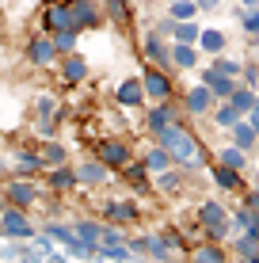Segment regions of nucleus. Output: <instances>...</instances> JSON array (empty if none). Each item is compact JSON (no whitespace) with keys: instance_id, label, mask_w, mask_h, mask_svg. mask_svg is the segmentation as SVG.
<instances>
[{"instance_id":"f257e3e1","label":"nucleus","mask_w":259,"mask_h":263,"mask_svg":"<svg viewBox=\"0 0 259 263\" xmlns=\"http://www.w3.org/2000/svg\"><path fill=\"white\" fill-rule=\"evenodd\" d=\"M160 145H164L168 153H172V160H198L194 157V141H191V134L187 130H180V126H168L164 134H160Z\"/></svg>"},{"instance_id":"f03ea898","label":"nucleus","mask_w":259,"mask_h":263,"mask_svg":"<svg viewBox=\"0 0 259 263\" xmlns=\"http://www.w3.org/2000/svg\"><path fill=\"white\" fill-rule=\"evenodd\" d=\"M99 160H103V164L107 168H126L130 164V149H126V145H122V141H103L99 145Z\"/></svg>"},{"instance_id":"7ed1b4c3","label":"nucleus","mask_w":259,"mask_h":263,"mask_svg":"<svg viewBox=\"0 0 259 263\" xmlns=\"http://www.w3.org/2000/svg\"><path fill=\"white\" fill-rule=\"evenodd\" d=\"M46 31H76V23H73V8L69 4H53L50 12H46Z\"/></svg>"},{"instance_id":"20e7f679","label":"nucleus","mask_w":259,"mask_h":263,"mask_svg":"<svg viewBox=\"0 0 259 263\" xmlns=\"http://www.w3.org/2000/svg\"><path fill=\"white\" fill-rule=\"evenodd\" d=\"M0 233H8V237H31V221L19 210H4L0 214Z\"/></svg>"},{"instance_id":"39448f33","label":"nucleus","mask_w":259,"mask_h":263,"mask_svg":"<svg viewBox=\"0 0 259 263\" xmlns=\"http://www.w3.org/2000/svg\"><path fill=\"white\" fill-rule=\"evenodd\" d=\"M69 8H73L76 31H80V27H95V23H99V8H95L92 0H69Z\"/></svg>"},{"instance_id":"423d86ee","label":"nucleus","mask_w":259,"mask_h":263,"mask_svg":"<svg viewBox=\"0 0 259 263\" xmlns=\"http://www.w3.org/2000/svg\"><path fill=\"white\" fill-rule=\"evenodd\" d=\"M198 217H202V225H206L210 233H225V225H229V217H225V210H221L217 202H202V210H198Z\"/></svg>"},{"instance_id":"0eeeda50","label":"nucleus","mask_w":259,"mask_h":263,"mask_svg":"<svg viewBox=\"0 0 259 263\" xmlns=\"http://www.w3.org/2000/svg\"><path fill=\"white\" fill-rule=\"evenodd\" d=\"M141 88H145V92L153 96V99H168V96H172V84H168V77H164V72H156V69H149V72H145Z\"/></svg>"},{"instance_id":"6e6552de","label":"nucleus","mask_w":259,"mask_h":263,"mask_svg":"<svg viewBox=\"0 0 259 263\" xmlns=\"http://www.w3.org/2000/svg\"><path fill=\"white\" fill-rule=\"evenodd\" d=\"M114 99H118L122 107H137L141 99H145V88H141V80H122L118 92H114Z\"/></svg>"},{"instance_id":"1a4fd4ad","label":"nucleus","mask_w":259,"mask_h":263,"mask_svg":"<svg viewBox=\"0 0 259 263\" xmlns=\"http://www.w3.org/2000/svg\"><path fill=\"white\" fill-rule=\"evenodd\" d=\"M103 179H107V164H103V160H88V164H80L76 168V183H103Z\"/></svg>"},{"instance_id":"9d476101","label":"nucleus","mask_w":259,"mask_h":263,"mask_svg":"<svg viewBox=\"0 0 259 263\" xmlns=\"http://www.w3.org/2000/svg\"><path fill=\"white\" fill-rule=\"evenodd\" d=\"M27 53H31L34 65H50L53 53H57V46H53V39H34L31 46H27Z\"/></svg>"},{"instance_id":"9b49d317","label":"nucleus","mask_w":259,"mask_h":263,"mask_svg":"<svg viewBox=\"0 0 259 263\" xmlns=\"http://www.w3.org/2000/svg\"><path fill=\"white\" fill-rule=\"evenodd\" d=\"M206 88H210V96H233L236 92L233 77H221V72H213V69H206Z\"/></svg>"},{"instance_id":"f8f14e48","label":"nucleus","mask_w":259,"mask_h":263,"mask_svg":"<svg viewBox=\"0 0 259 263\" xmlns=\"http://www.w3.org/2000/svg\"><path fill=\"white\" fill-rule=\"evenodd\" d=\"M210 88L206 84H202V88H191V92H187V111H194V115H202V111H206V107H210Z\"/></svg>"},{"instance_id":"ddd939ff","label":"nucleus","mask_w":259,"mask_h":263,"mask_svg":"<svg viewBox=\"0 0 259 263\" xmlns=\"http://www.w3.org/2000/svg\"><path fill=\"white\" fill-rule=\"evenodd\" d=\"M50 187H53V191H73V187H76V172L53 168V172H50Z\"/></svg>"},{"instance_id":"4468645a","label":"nucleus","mask_w":259,"mask_h":263,"mask_svg":"<svg viewBox=\"0 0 259 263\" xmlns=\"http://www.w3.org/2000/svg\"><path fill=\"white\" fill-rule=\"evenodd\" d=\"M107 217H111V221H133V217H137V206L133 202H107Z\"/></svg>"},{"instance_id":"2eb2a0df","label":"nucleus","mask_w":259,"mask_h":263,"mask_svg":"<svg viewBox=\"0 0 259 263\" xmlns=\"http://www.w3.org/2000/svg\"><path fill=\"white\" fill-rule=\"evenodd\" d=\"M61 72H65L69 84H76V80H84L88 65H84V58H65V61H61Z\"/></svg>"},{"instance_id":"dca6fc26","label":"nucleus","mask_w":259,"mask_h":263,"mask_svg":"<svg viewBox=\"0 0 259 263\" xmlns=\"http://www.w3.org/2000/svg\"><path fill=\"white\" fill-rule=\"evenodd\" d=\"M8 198H12L15 206H31L34 202V187L31 183H12L8 187Z\"/></svg>"},{"instance_id":"f3484780","label":"nucleus","mask_w":259,"mask_h":263,"mask_svg":"<svg viewBox=\"0 0 259 263\" xmlns=\"http://www.w3.org/2000/svg\"><path fill=\"white\" fill-rule=\"evenodd\" d=\"M168 164H172V157H168L164 145H160V149H153V153L145 157V168H149V172H168Z\"/></svg>"},{"instance_id":"a211bd4d","label":"nucleus","mask_w":259,"mask_h":263,"mask_svg":"<svg viewBox=\"0 0 259 263\" xmlns=\"http://www.w3.org/2000/svg\"><path fill=\"white\" fill-rule=\"evenodd\" d=\"M168 126H172V107H156L153 115H149V130H156V134H164Z\"/></svg>"},{"instance_id":"6ab92c4d","label":"nucleus","mask_w":259,"mask_h":263,"mask_svg":"<svg viewBox=\"0 0 259 263\" xmlns=\"http://www.w3.org/2000/svg\"><path fill=\"white\" fill-rule=\"evenodd\" d=\"M172 34H175V39H180V42H187V46H191V42H198V27H194L191 20H187V23H172Z\"/></svg>"},{"instance_id":"aec40b11","label":"nucleus","mask_w":259,"mask_h":263,"mask_svg":"<svg viewBox=\"0 0 259 263\" xmlns=\"http://www.w3.org/2000/svg\"><path fill=\"white\" fill-rule=\"evenodd\" d=\"M145 50H149V58H153L156 65H172V50L160 46V39H149V42H145Z\"/></svg>"},{"instance_id":"412c9836","label":"nucleus","mask_w":259,"mask_h":263,"mask_svg":"<svg viewBox=\"0 0 259 263\" xmlns=\"http://www.w3.org/2000/svg\"><path fill=\"white\" fill-rule=\"evenodd\" d=\"M233 107L236 111H255V92L252 88H236L233 92Z\"/></svg>"},{"instance_id":"4be33fe9","label":"nucleus","mask_w":259,"mask_h":263,"mask_svg":"<svg viewBox=\"0 0 259 263\" xmlns=\"http://www.w3.org/2000/svg\"><path fill=\"white\" fill-rule=\"evenodd\" d=\"M137 252H149V256H156V259H168V248H164V240H156V237H145V240H137Z\"/></svg>"},{"instance_id":"5701e85b","label":"nucleus","mask_w":259,"mask_h":263,"mask_svg":"<svg viewBox=\"0 0 259 263\" xmlns=\"http://www.w3.org/2000/svg\"><path fill=\"white\" fill-rule=\"evenodd\" d=\"M99 233H103V229H99L95 221H80V225H76V237L84 240V244H92V248H95V240H99Z\"/></svg>"},{"instance_id":"b1692460","label":"nucleus","mask_w":259,"mask_h":263,"mask_svg":"<svg viewBox=\"0 0 259 263\" xmlns=\"http://www.w3.org/2000/svg\"><path fill=\"white\" fill-rule=\"evenodd\" d=\"M198 39H202V50H210V53H217L221 46H225V34L221 31H202Z\"/></svg>"},{"instance_id":"393cba45","label":"nucleus","mask_w":259,"mask_h":263,"mask_svg":"<svg viewBox=\"0 0 259 263\" xmlns=\"http://www.w3.org/2000/svg\"><path fill=\"white\" fill-rule=\"evenodd\" d=\"M221 164H225V168H244V153H240L236 149V145H233V149H221Z\"/></svg>"},{"instance_id":"a878e982","label":"nucleus","mask_w":259,"mask_h":263,"mask_svg":"<svg viewBox=\"0 0 259 263\" xmlns=\"http://www.w3.org/2000/svg\"><path fill=\"white\" fill-rule=\"evenodd\" d=\"M172 61H175V65H183V69H191V65H194V50L180 42V46L172 50Z\"/></svg>"},{"instance_id":"bb28decb","label":"nucleus","mask_w":259,"mask_h":263,"mask_svg":"<svg viewBox=\"0 0 259 263\" xmlns=\"http://www.w3.org/2000/svg\"><path fill=\"white\" fill-rule=\"evenodd\" d=\"M194 263H225V252L221 248H198L194 252Z\"/></svg>"},{"instance_id":"cd10ccee","label":"nucleus","mask_w":259,"mask_h":263,"mask_svg":"<svg viewBox=\"0 0 259 263\" xmlns=\"http://www.w3.org/2000/svg\"><path fill=\"white\" fill-rule=\"evenodd\" d=\"M213 176H217V183L225 187V191H233V187H236V179H240V176H236V168H225V164L213 172Z\"/></svg>"},{"instance_id":"c85d7f7f","label":"nucleus","mask_w":259,"mask_h":263,"mask_svg":"<svg viewBox=\"0 0 259 263\" xmlns=\"http://www.w3.org/2000/svg\"><path fill=\"white\" fill-rule=\"evenodd\" d=\"M194 8H198V4H191V0H175V4H172V15H175L180 23H187V20L194 15Z\"/></svg>"},{"instance_id":"c756f323","label":"nucleus","mask_w":259,"mask_h":263,"mask_svg":"<svg viewBox=\"0 0 259 263\" xmlns=\"http://www.w3.org/2000/svg\"><path fill=\"white\" fill-rule=\"evenodd\" d=\"M233 134H236V149H248V145L255 141V130H252V126H233Z\"/></svg>"},{"instance_id":"7c9ffc66","label":"nucleus","mask_w":259,"mask_h":263,"mask_svg":"<svg viewBox=\"0 0 259 263\" xmlns=\"http://www.w3.org/2000/svg\"><path fill=\"white\" fill-rule=\"evenodd\" d=\"M236 107L229 103V107H217V115H213V119H217V126H236Z\"/></svg>"},{"instance_id":"2f4dec72","label":"nucleus","mask_w":259,"mask_h":263,"mask_svg":"<svg viewBox=\"0 0 259 263\" xmlns=\"http://www.w3.org/2000/svg\"><path fill=\"white\" fill-rule=\"evenodd\" d=\"M210 69H213V72H221V77H236V72H240V65H236V61H229V58H217Z\"/></svg>"},{"instance_id":"473e14b6","label":"nucleus","mask_w":259,"mask_h":263,"mask_svg":"<svg viewBox=\"0 0 259 263\" xmlns=\"http://www.w3.org/2000/svg\"><path fill=\"white\" fill-rule=\"evenodd\" d=\"M53 46L57 50H73L76 46V31H57L53 34Z\"/></svg>"},{"instance_id":"72a5a7b5","label":"nucleus","mask_w":259,"mask_h":263,"mask_svg":"<svg viewBox=\"0 0 259 263\" xmlns=\"http://www.w3.org/2000/svg\"><path fill=\"white\" fill-rule=\"evenodd\" d=\"M42 160H46V164H61V160H65V149H61V145H46V149H42Z\"/></svg>"},{"instance_id":"f704fd0d","label":"nucleus","mask_w":259,"mask_h":263,"mask_svg":"<svg viewBox=\"0 0 259 263\" xmlns=\"http://www.w3.org/2000/svg\"><path fill=\"white\" fill-rule=\"evenodd\" d=\"M107 12H111L114 23H122L126 20V0H107Z\"/></svg>"},{"instance_id":"c9c22d12","label":"nucleus","mask_w":259,"mask_h":263,"mask_svg":"<svg viewBox=\"0 0 259 263\" xmlns=\"http://www.w3.org/2000/svg\"><path fill=\"white\" fill-rule=\"evenodd\" d=\"M130 179H133V187H145V164H133L130 168Z\"/></svg>"},{"instance_id":"e433bc0d","label":"nucleus","mask_w":259,"mask_h":263,"mask_svg":"<svg viewBox=\"0 0 259 263\" xmlns=\"http://www.w3.org/2000/svg\"><path fill=\"white\" fill-rule=\"evenodd\" d=\"M38 164H42V157H27V153L19 157V168H23V172H34Z\"/></svg>"},{"instance_id":"4c0bfd02","label":"nucleus","mask_w":259,"mask_h":263,"mask_svg":"<svg viewBox=\"0 0 259 263\" xmlns=\"http://www.w3.org/2000/svg\"><path fill=\"white\" fill-rule=\"evenodd\" d=\"M244 31H259V12H248L244 15Z\"/></svg>"},{"instance_id":"58836bf2","label":"nucleus","mask_w":259,"mask_h":263,"mask_svg":"<svg viewBox=\"0 0 259 263\" xmlns=\"http://www.w3.org/2000/svg\"><path fill=\"white\" fill-rule=\"evenodd\" d=\"M160 187H164V191H172V187H175V172H164V176H160Z\"/></svg>"},{"instance_id":"ea45409f","label":"nucleus","mask_w":259,"mask_h":263,"mask_svg":"<svg viewBox=\"0 0 259 263\" xmlns=\"http://www.w3.org/2000/svg\"><path fill=\"white\" fill-rule=\"evenodd\" d=\"M248 210L259 217V191H255V195H248Z\"/></svg>"},{"instance_id":"a19ab883","label":"nucleus","mask_w":259,"mask_h":263,"mask_svg":"<svg viewBox=\"0 0 259 263\" xmlns=\"http://www.w3.org/2000/svg\"><path fill=\"white\" fill-rule=\"evenodd\" d=\"M42 259V252H23V263H38Z\"/></svg>"},{"instance_id":"79ce46f5","label":"nucleus","mask_w":259,"mask_h":263,"mask_svg":"<svg viewBox=\"0 0 259 263\" xmlns=\"http://www.w3.org/2000/svg\"><path fill=\"white\" fill-rule=\"evenodd\" d=\"M252 130H255V138H259V111L252 115Z\"/></svg>"},{"instance_id":"37998d69","label":"nucleus","mask_w":259,"mask_h":263,"mask_svg":"<svg viewBox=\"0 0 259 263\" xmlns=\"http://www.w3.org/2000/svg\"><path fill=\"white\" fill-rule=\"evenodd\" d=\"M194 4H198V8H213L217 0H194Z\"/></svg>"},{"instance_id":"c03bdc74","label":"nucleus","mask_w":259,"mask_h":263,"mask_svg":"<svg viewBox=\"0 0 259 263\" xmlns=\"http://www.w3.org/2000/svg\"><path fill=\"white\" fill-rule=\"evenodd\" d=\"M50 263H65V256H50Z\"/></svg>"},{"instance_id":"a18cd8bd","label":"nucleus","mask_w":259,"mask_h":263,"mask_svg":"<svg viewBox=\"0 0 259 263\" xmlns=\"http://www.w3.org/2000/svg\"><path fill=\"white\" fill-rule=\"evenodd\" d=\"M240 4H248V8H252V4H259V0H240Z\"/></svg>"},{"instance_id":"49530a36","label":"nucleus","mask_w":259,"mask_h":263,"mask_svg":"<svg viewBox=\"0 0 259 263\" xmlns=\"http://www.w3.org/2000/svg\"><path fill=\"white\" fill-rule=\"evenodd\" d=\"M248 263H259V252H255V256H252V259H248Z\"/></svg>"},{"instance_id":"de8ad7c7","label":"nucleus","mask_w":259,"mask_h":263,"mask_svg":"<svg viewBox=\"0 0 259 263\" xmlns=\"http://www.w3.org/2000/svg\"><path fill=\"white\" fill-rule=\"evenodd\" d=\"M255 107H259V96H255Z\"/></svg>"},{"instance_id":"09e8293b","label":"nucleus","mask_w":259,"mask_h":263,"mask_svg":"<svg viewBox=\"0 0 259 263\" xmlns=\"http://www.w3.org/2000/svg\"><path fill=\"white\" fill-rule=\"evenodd\" d=\"M0 214H4V210H0Z\"/></svg>"},{"instance_id":"8fccbe9b","label":"nucleus","mask_w":259,"mask_h":263,"mask_svg":"<svg viewBox=\"0 0 259 263\" xmlns=\"http://www.w3.org/2000/svg\"><path fill=\"white\" fill-rule=\"evenodd\" d=\"M172 4H175V0H172Z\"/></svg>"}]
</instances>
